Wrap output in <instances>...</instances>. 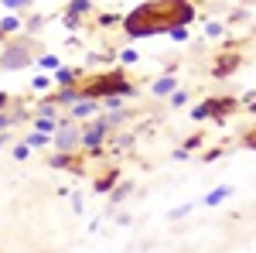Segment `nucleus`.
I'll list each match as a JSON object with an SVG mask.
<instances>
[{"instance_id": "1", "label": "nucleus", "mask_w": 256, "mask_h": 253, "mask_svg": "<svg viewBox=\"0 0 256 253\" xmlns=\"http://www.w3.org/2000/svg\"><path fill=\"white\" fill-rule=\"evenodd\" d=\"M192 18H195V7L188 0H150V4L137 7L134 14H126L123 31L130 38H147L158 31H171L178 24H188Z\"/></svg>"}, {"instance_id": "2", "label": "nucleus", "mask_w": 256, "mask_h": 253, "mask_svg": "<svg viewBox=\"0 0 256 253\" xmlns=\"http://www.w3.org/2000/svg\"><path fill=\"white\" fill-rule=\"evenodd\" d=\"M28 62H31V45H28V41L7 45L4 55H0V65H4V69H24Z\"/></svg>"}, {"instance_id": "3", "label": "nucleus", "mask_w": 256, "mask_h": 253, "mask_svg": "<svg viewBox=\"0 0 256 253\" xmlns=\"http://www.w3.org/2000/svg\"><path fill=\"white\" fill-rule=\"evenodd\" d=\"M82 140V134L68 123V127H55V147L58 151H76V144Z\"/></svg>"}, {"instance_id": "4", "label": "nucleus", "mask_w": 256, "mask_h": 253, "mask_svg": "<svg viewBox=\"0 0 256 253\" xmlns=\"http://www.w3.org/2000/svg\"><path fill=\"white\" fill-rule=\"evenodd\" d=\"M106 130H110V123H106V120H99L96 127H89V130L82 134V147H89V151H99V144H102Z\"/></svg>"}, {"instance_id": "5", "label": "nucleus", "mask_w": 256, "mask_h": 253, "mask_svg": "<svg viewBox=\"0 0 256 253\" xmlns=\"http://www.w3.org/2000/svg\"><path fill=\"white\" fill-rule=\"evenodd\" d=\"M236 65H239V59H236V55H222V62L216 65V76H229V72H232Z\"/></svg>"}, {"instance_id": "6", "label": "nucleus", "mask_w": 256, "mask_h": 253, "mask_svg": "<svg viewBox=\"0 0 256 253\" xmlns=\"http://www.w3.org/2000/svg\"><path fill=\"white\" fill-rule=\"evenodd\" d=\"M178 82L171 76H164V79H158V82H154V96H164V93H171V89H174Z\"/></svg>"}, {"instance_id": "7", "label": "nucleus", "mask_w": 256, "mask_h": 253, "mask_svg": "<svg viewBox=\"0 0 256 253\" xmlns=\"http://www.w3.org/2000/svg\"><path fill=\"white\" fill-rule=\"evenodd\" d=\"M44 144H48V134L44 130H34V134L28 137V147H44Z\"/></svg>"}, {"instance_id": "8", "label": "nucleus", "mask_w": 256, "mask_h": 253, "mask_svg": "<svg viewBox=\"0 0 256 253\" xmlns=\"http://www.w3.org/2000/svg\"><path fill=\"white\" fill-rule=\"evenodd\" d=\"M20 28V21L18 18H7V21H0V35H14Z\"/></svg>"}, {"instance_id": "9", "label": "nucleus", "mask_w": 256, "mask_h": 253, "mask_svg": "<svg viewBox=\"0 0 256 253\" xmlns=\"http://www.w3.org/2000/svg\"><path fill=\"white\" fill-rule=\"evenodd\" d=\"M226 195H229V188H226V185H222V188H216V192L208 195V198H205V202H208V205H216V202H222V198H226Z\"/></svg>"}, {"instance_id": "10", "label": "nucleus", "mask_w": 256, "mask_h": 253, "mask_svg": "<svg viewBox=\"0 0 256 253\" xmlns=\"http://www.w3.org/2000/svg\"><path fill=\"white\" fill-rule=\"evenodd\" d=\"M4 7H10V11H20V7H31V0H0Z\"/></svg>"}, {"instance_id": "11", "label": "nucleus", "mask_w": 256, "mask_h": 253, "mask_svg": "<svg viewBox=\"0 0 256 253\" xmlns=\"http://www.w3.org/2000/svg\"><path fill=\"white\" fill-rule=\"evenodd\" d=\"M222 31H226V28H222V24H218V21H212V24H208V28H205V35H208V38H218V35H222Z\"/></svg>"}, {"instance_id": "12", "label": "nucleus", "mask_w": 256, "mask_h": 253, "mask_svg": "<svg viewBox=\"0 0 256 253\" xmlns=\"http://www.w3.org/2000/svg\"><path fill=\"white\" fill-rule=\"evenodd\" d=\"M44 89H48V79L38 76V79H34V93H44Z\"/></svg>"}, {"instance_id": "13", "label": "nucleus", "mask_w": 256, "mask_h": 253, "mask_svg": "<svg viewBox=\"0 0 256 253\" xmlns=\"http://www.w3.org/2000/svg\"><path fill=\"white\" fill-rule=\"evenodd\" d=\"M120 59L126 62V65H134V62H137V59H140V55H137V52H123V55H120Z\"/></svg>"}, {"instance_id": "14", "label": "nucleus", "mask_w": 256, "mask_h": 253, "mask_svg": "<svg viewBox=\"0 0 256 253\" xmlns=\"http://www.w3.org/2000/svg\"><path fill=\"white\" fill-rule=\"evenodd\" d=\"M41 65H44V69H55V65H58V59H55V55H44V59H41Z\"/></svg>"}, {"instance_id": "15", "label": "nucleus", "mask_w": 256, "mask_h": 253, "mask_svg": "<svg viewBox=\"0 0 256 253\" xmlns=\"http://www.w3.org/2000/svg\"><path fill=\"white\" fill-rule=\"evenodd\" d=\"M246 144H250V147H256V130H250V134H246Z\"/></svg>"}, {"instance_id": "16", "label": "nucleus", "mask_w": 256, "mask_h": 253, "mask_svg": "<svg viewBox=\"0 0 256 253\" xmlns=\"http://www.w3.org/2000/svg\"><path fill=\"white\" fill-rule=\"evenodd\" d=\"M0 144H4V137H0Z\"/></svg>"}]
</instances>
